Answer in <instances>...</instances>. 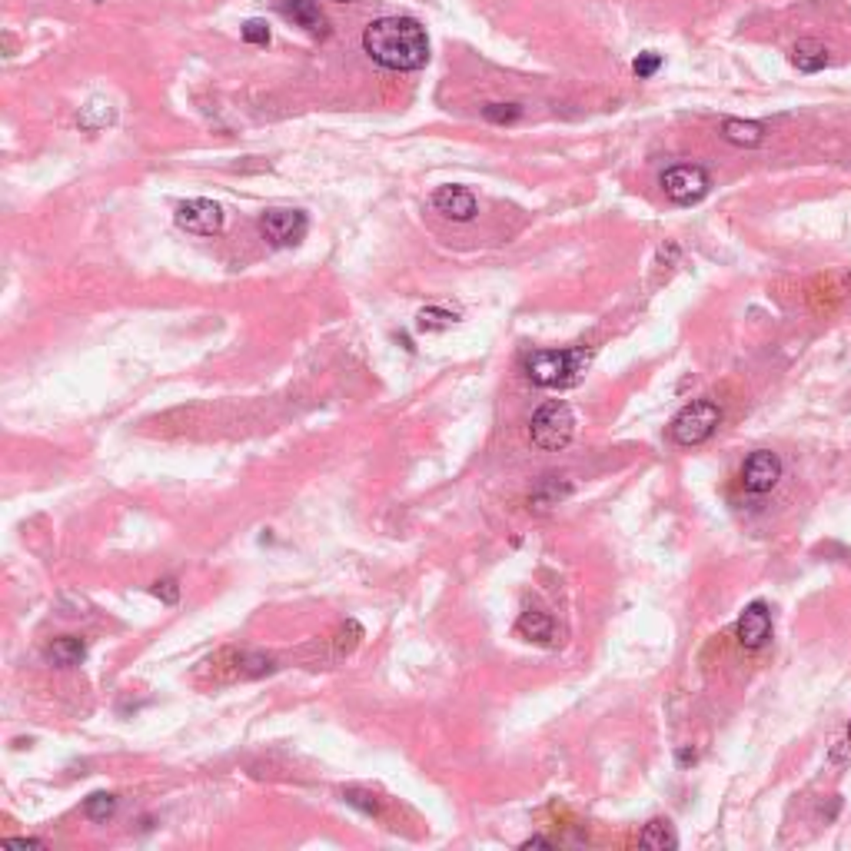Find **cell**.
Wrapping results in <instances>:
<instances>
[{
  "label": "cell",
  "mask_w": 851,
  "mask_h": 851,
  "mask_svg": "<svg viewBox=\"0 0 851 851\" xmlns=\"http://www.w3.org/2000/svg\"><path fill=\"white\" fill-rule=\"evenodd\" d=\"M363 50L386 70H419L429 64V37L413 17H379L363 30Z\"/></svg>",
  "instance_id": "cell-1"
},
{
  "label": "cell",
  "mask_w": 851,
  "mask_h": 851,
  "mask_svg": "<svg viewBox=\"0 0 851 851\" xmlns=\"http://www.w3.org/2000/svg\"><path fill=\"white\" fill-rule=\"evenodd\" d=\"M586 366H589L586 349H536L526 356V376L546 389L576 386Z\"/></svg>",
  "instance_id": "cell-2"
},
{
  "label": "cell",
  "mask_w": 851,
  "mask_h": 851,
  "mask_svg": "<svg viewBox=\"0 0 851 851\" xmlns=\"http://www.w3.org/2000/svg\"><path fill=\"white\" fill-rule=\"evenodd\" d=\"M529 436H532V446L542 449V453H559V449H566V446L572 443V436H576V416H572L569 403H562V399L542 403V406L532 413Z\"/></svg>",
  "instance_id": "cell-3"
},
{
  "label": "cell",
  "mask_w": 851,
  "mask_h": 851,
  "mask_svg": "<svg viewBox=\"0 0 851 851\" xmlns=\"http://www.w3.org/2000/svg\"><path fill=\"white\" fill-rule=\"evenodd\" d=\"M718 423H722L718 403H712V399H696V403H688V406L672 419L668 436H672L676 446H702L706 439H712Z\"/></svg>",
  "instance_id": "cell-4"
},
{
  "label": "cell",
  "mask_w": 851,
  "mask_h": 851,
  "mask_svg": "<svg viewBox=\"0 0 851 851\" xmlns=\"http://www.w3.org/2000/svg\"><path fill=\"white\" fill-rule=\"evenodd\" d=\"M708 186H712V176L696 164H676L662 174V190L678 206L698 204L708 194Z\"/></svg>",
  "instance_id": "cell-5"
},
{
  "label": "cell",
  "mask_w": 851,
  "mask_h": 851,
  "mask_svg": "<svg viewBox=\"0 0 851 851\" xmlns=\"http://www.w3.org/2000/svg\"><path fill=\"white\" fill-rule=\"evenodd\" d=\"M306 230H310V220H306L303 210L276 206V210H266L260 216L263 240H270L273 246H296V243L306 236Z\"/></svg>",
  "instance_id": "cell-6"
},
{
  "label": "cell",
  "mask_w": 851,
  "mask_h": 851,
  "mask_svg": "<svg viewBox=\"0 0 851 851\" xmlns=\"http://www.w3.org/2000/svg\"><path fill=\"white\" fill-rule=\"evenodd\" d=\"M176 226L186 233H196V236H216L223 230V206L213 204V200H184L176 206Z\"/></svg>",
  "instance_id": "cell-7"
},
{
  "label": "cell",
  "mask_w": 851,
  "mask_h": 851,
  "mask_svg": "<svg viewBox=\"0 0 851 851\" xmlns=\"http://www.w3.org/2000/svg\"><path fill=\"white\" fill-rule=\"evenodd\" d=\"M778 479H782V459H778V453L758 449V453H752L745 459V466H742L745 493H755V496L772 493L775 486H778Z\"/></svg>",
  "instance_id": "cell-8"
},
{
  "label": "cell",
  "mask_w": 851,
  "mask_h": 851,
  "mask_svg": "<svg viewBox=\"0 0 851 851\" xmlns=\"http://www.w3.org/2000/svg\"><path fill=\"white\" fill-rule=\"evenodd\" d=\"M736 636L742 642V648H748V652H755V648H762L768 642V636H772V612H768L765 602L745 606V612L736 622Z\"/></svg>",
  "instance_id": "cell-9"
},
{
  "label": "cell",
  "mask_w": 851,
  "mask_h": 851,
  "mask_svg": "<svg viewBox=\"0 0 851 851\" xmlns=\"http://www.w3.org/2000/svg\"><path fill=\"white\" fill-rule=\"evenodd\" d=\"M276 10H280L286 20H293L296 27L306 30L310 37H319V40L329 37V20H326V14L319 10L316 0H276Z\"/></svg>",
  "instance_id": "cell-10"
},
{
  "label": "cell",
  "mask_w": 851,
  "mask_h": 851,
  "mask_svg": "<svg viewBox=\"0 0 851 851\" xmlns=\"http://www.w3.org/2000/svg\"><path fill=\"white\" fill-rule=\"evenodd\" d=\"M436 213H443L456 223H469L476 216V196L466 186H439L433 194Z\"/></svg>",
  "instance_id": "cell-11"
},
{
  "label": "cell",
  "mask_w": 851,
  "mask_h": 851,
  "mask_svg": "<svg viewBox=\"0 0 851 851\" xmlns=\"http://www.w3.org/2000/svg\"><path fill=\"white\" fill-rule=\"evenodd\" d=\"M44 658L57 668H74L87 658V642L77 638V636H60L44 648Z\"/></svg>",
  "instance_id": "cell-12"
},
{
  "label": "cell",
  "mask_w": 851,
  "mask_h": 851,
  "mask_svg": "<svg viewBox=\"0 0 851 851\" xmlns=\"http://www.w3.org/2000/svg\"><path fill=\"white\" fill-rule=\"evenodd\" d=\"M516 632L523 638H529V642H539V646H549L552 638H556V622H552L549 612H539V609H526L523 616H519V622H516Z\"/></svg>",
  "instance_id": "cell-13"
},
{
  "label": "cell",
  "mask_w": 851,
  "mask_h": 851,
  "mask_svg": "<svg viewBox=\"0 0 851 851\" xmlns=\"http://www.w3.org/2000/svg\"><path fill=\"white\" fill-rule=\"evenodd\" d=\"M792 64L802 74H818V70L828 64V50H825V44L822 40H815V37H805V40H798L795 44V50H792Z\"/></svg>",
  "instance_id": "cell-14"
},
{
  "label": "cell",
  "mask_w": 851,
  "mask_h": 851,
  "mask_svg": "<svg viewBox=\"0 0 851 851\" xmlns=\"http://www.w3.org/2000/svg\"><path fill=\"white\" fill-rule=\"evenodd\" d=\"M638 845L648 851H672V848H678V835L668 818H652V822L642 828V835H638Z\"/></svg>",
  "instance_id": "cell-15"
},
{
  "label": "cell",
  "mask_w": 851,
  "mask_h": 851,
  "mask_svg": "<svg viewBox=\"0 0 851 851\" xmlns=\"http://www.w3.org/2000/svg\"><path fill=\"white\" fill-rule=\"evenodd\" d=\"M722 136H726L728 144L736 146H762L765 140V126L755 124V120H738V116H728L726 124H722Z\"/></svg>",
  "instance_id": "cell-16"
},
{
  "label": "cell",
  "mask_w": 851,
  "mask_h": 851,
  "mask_svg": "<svg viewBox=\"0 0 851 851\" xmlns=\"http://www.w3.org/2000/svg\"><path fill=\"white\" fill-rule=\"evenodd\" d=\"M569 493H572L569 483H559V476H546L539 483V489L532 493V506H536V509H549V506H559Z\"/></svg>",
  "instance_id": "cell-17"
},
{
  "label": "cell",
  "mask_w": 851,
  "mask_h": 851,
  "mask_svg": "<svg viewBox=\"0 0 851 851\" xmlns=\"http://www.w3.org/2000/svg\"><path fill=\"white\" fill-rule=\"evenodd\" d=\"M77 120L84 130H104L106 124H114V106L104 104V100H90V104L80 110Z\"/></svg>",
  "instance_id": "cell-18"
},
{
  "label": "cell",
  "mask_w": 851,
  "mask_h": 851,
  "mask_svg": "<svg viewBox=\"0 0 851 851\" xmlns=\"http://www.w3.org/2000/svg\"><path fill=\"white\" fill-rule=\"evenodd\" d=\"M114 812H116V795H110V792H94L87 802H84V815H87L90 822H106Z\"/></svg>",
  "instance_id": "cell-19"
},
{
  "label": "cell",
  "mask_w": 851,
  "mask_h": 851,
  "mask_svg": "<svg viewBox=\"0 0 851 851\" xmlns=\"http://www.w3.org/2000/svg\"><path fill=\"white\" fill-rule=\"evenodd\" d=\"M419 329H449L456 323V313L449 310H439V306H426V310H419Z\"/></svg>",
  "instance_id": "cell-20"
},
{
  "label": "cell",
  "mask_w": 851,
  "mask_h": 851,
  "mask_svg": "<svg viewBox=\"0 0 851 851\" xmlns=\"http://www.w3.org/2000/svg\"><path fill=\"white\" fill-rule=\"evenodd\" d=\"M483 116L489 120V124H516L519 116H523V106L519 104H489L483 106Z\"/></svg>",
  "instance_id": "cell-21"
},
{
  "label": "cell",
  "mask_w": 851,
  "mask_h": 851,
  "mask_svg": "<svg viewBox=\"0 0 851 851\" xmlns=\"http://www.w3.org/2000/svg\"><path fill=\"white\" fill-rule=\"evenodd\" d=\"M243 40L246 44H253V47H266L270 44V27H266V20H246L243 24Z\"/></svg>",
  "instance_id": "cell-22"
},
{
  "label": "cell",
  "mask_w": 851,
  "mask_h": 851,
  "mask_svg": "<svg viewBox=\"0 0 851 851\" xmlns=\"http://www.w3.org/2000/svg\"><path fill=\"white\" fill-rule=\"evenodd\" d=\"M658 67H662V57H658L656 50H646V54H638L636 64H632V70H636V77H638V80L656 77Z\"/></svg>",
  "instance_id": "cell-23"
},
{
  "label": "cell",
  "mask_w": 851,
  "mask_h": 851,
  "mask_svg": "<svg viewBox=\"0 0 851 851\" xmlns=\"http://www.w3.org/2000/svg\"><path fill=\"white\" fill-rule=\"evenodd\" d=\"M343 798H346L353 808H359V812H366V815H379V802H376V795H369V792H359V788H349V792H343Z\"/></svg>",
  "instance_id": "cell-24"
},
{
  "label": "cell",
  "mask_w": 851,
  "mask_h": 851,
  "mask_svg": "<svg viewBox=\"0 0 851 851\" xmlns=\"http://www.w3.org/2000/svg\"><path fill=\"white\" fill-rule=\"evenodd\" d=\"M154 596H156V599H164L166 606H176V602H180V586H176L174 579L156 582V586H154Z\"/></svg>",
  "instance_id": "cell-25"
},
{
  "label": "cell",
  "mask_w": 851,
  "mask_h": 851,
  "mask_svg": "<svg viewBox=\"0 0 851 851\" xmlns=\"http://www.w3.org/2000/svg\"><path fill=\"white\" fill-rule=\"evenodd\" d=\"M10 848H44L40 838H7Z\"/></svg>",
  "instance_id": "cell-26"
},
{
  "label": "cell",
  "mask_w": 851,
  "mask_h": 851,
  "mask_svg": "<svg viewBox=\"0 0 851 851\" xmlns=\"http://www.w3.org/2000/svg\"><path fill=\"white\" fill-rule=\"evenodd\" d=\"M532 848H556V842H549V838H539V835H536V838H526V842H523V851H532Z\"/></svg>",
  "instance_id": "cell-27"
},
{
  "label": "cell",
  "mask_w": 851,
  "mask_h": 851,
  "mask_svg": "<svg viewBox=\"0 0 851 851\" xmlns=\"http://www.w3.org/2000/svg\"><path fill=\"white\" fill-rule=\"evenodd\" d=\"M678 762H682V765H686V762H696V752H688V748H682V752H678Z\"/></svg>",
  "instance_id": "cell-28"
},
{
  "label": "cell",
  "mask_w": 851,
  "mask_h": 851,
  "mask_svg": "<svg viewBox=\"0 0 851 851\" xmlns=\"http://www.w3.org/2000/svg\"><path fill=\"white\" fill-rule=\"evenodd\" d=\"M336 4H349V0H336Z\"/></svg>",
  "instance_id": "cell-29"
},
{
  "label": "cell",
  "mask_w": 851,
  "mask_h": 851,
  "mask_svg": "<svg viewBox=\"0 0 851 851\" xmlns=\"http://www.w3.org/2000/svg\"><path fill=\"white\" fill-rule=\"evenodd\" d=\"M848 738H851V726H848Z\"/></svg>",
  "instance_id": "cell-30"
},
{
  "label": "cell",
  "mask_w": 851,
  "mask_h": 851,
  "mask_svg": "<svg viewBox=\"0 0 851 851\" xmlns=\"http://www.w3.org/2000/svg\"><path fill=\"white\" fill-rule=\"evenodd\" d=\"M94 4H100V0H94Z\"/></svg>",
  "instance_id": "cell-31"
}]
</instances>
